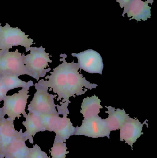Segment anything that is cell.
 Returning <instances> with one entry per match:
<instances>
[{"label":"cell","instance_id":"4","mask_svg":"<svg viewBox=\"0 0 157 158\" xmlns=\"http://www.w3.org/2000/svg\"><path fill=\"white\" fill-rule=\"evenodd\" d=\"M28 37L18 27H12L7 23L2 27L0 24V46L5 52L18 46L25 47L26 52H29L34 40Z\"/></svg>","mask_w":157,"mask_h":158},{"label":"cell","instance_id":"3","mask_svg":"<svg viewBox=\"0 0 157 158\" xmlns=\"http://www.w3.org/2000/svg\"><path fill=\"white\" fill-rule=\"evenodd\" d=\"M34 86L37 91L30 104L28 106V111L38 114L57 113L56 105L54 101L57 95H53L48 93L49 87L47 80L41 79L34 84Z\"/></svg>","mask_w":157,"mask_h":158},{"label":"cell","instance_id":"15","mask_svg":"<svg viewBox=\"0 0 157 158\" xmlns=\"http://www.w3.org/2000/svg\"><path fill=\"white\" fill-rule=\"evenodd\" d=\"M100 103V99L95 95L84 98L80 110L84 118H88L98 115L100 113V109L103 108Z\"/></svg>","mask_w":157,"mask_h":158},{"label":"cell","instance_id":"24","mask_svg":"<svg viewBox=\"0 0 157 158\" xmlns=\"http://www.w3.org/2000/svg\"><path fill=\"white\" fill-rule=\"evenodd\" d=\"M147 3H150L151 4V5H152V4H153V2H154V0H147Z\"/></svg>","mask_w":157,"mask_h":158},{"label":"cell","instance_id":"8","mask_svg":"<svg viewBox=\"0 0 157 158\" xmlns=\"http://www.w3.org/2000/svg\"><path fill=\"white\" fill-rule=\"evenodd\" d=\"M72 56L78 59L79 69L90 74L102 75L103 59L96 51L88 49L79 53H72Z\"/></svg>","mask_w":157,"mask_h":158},{"label":"cell","instance_id":"16","mask_svg":"<svg viewBox=\"0 0 157 158\" xmlns=\"http://www.w3.org/2000/svg\"><path fill=\"white\" fill-rule=\"evenodd\" d=\"M76 128L73 126L70 118L67 116L60 118L59 123L54 132L56 134L55 137L59 138L65 143L66 140L74 135Z\"/></svg>","mask_w":157,"mask_h":158},{"label":"cell","instance_id":"25","mask_svg":"<svg viewBox=\"0 0 157 158\" xmlns=\"http://www.w3.org/2000/svg\"><path fill=\"white\" fill-rule=\"evenodd\" d=\"M4 52L5 51H3L2 50V48H1V46H0V54H1L2 53Z\"/></svg>","mask_w":157,"mask_h":158},{"label":"cell","instance_id":"13","mask_svg":"<svg viewBox=\"0 0 157 158\" xmlns=\"http://www.w3.org/2000/svg\"><path fill=\"white\" fill-rule=\"evenodd\" d=\"M26 121L22 123L26 128V131L24 133L29 143H34L33 137L37 133L44 131V129L41 123V119L39 114L35 112H29L24 116Z\"/></svg>","mask_w":157,"mask_h":158},{"label":"cell","instance_id":"19","mask_svg":"<svg viewBox=\"0 0 157 158\" xmlns=\"http://www.w3.org/2000/svg\"><path fill=\"white\" fill-rule=\"evenodd\" d=\"M67 148L65 143L57 137H55L53 146L51 148L52 158H65L66 155L69 154L67 151Z\"/></svg>","mask_w":157,"mask_h":158},{"label":"cell","instance_id":"12","mask_svg":"<svg viewBox=\"0 0 157 158\" xmlns=\"http://www.w3.org/2000/svg\"><path fill=\"white\" fill-rule=\"evenodd\" d=\"M19 133L6 149L5 158H28L29 148L26 146V137L20 129Z\"/></svg>","mask_w":157,"mask_h":158},{"label":"cell","instance_id":"9","mask_svg":"<svg viewBox=\"0 0 157 158\" xmlns=\"http://www.w3.org/2000/svg\"><path fill=\"white\" fill-rule=\"evenodd\" d=\"M147 120H146L142 123L137 119L129 118L124 124L120 128V139L121 142L124 141L126 143L131 146L133 150V145L137 141V139L143 135V126L146 124Z\"/></svg>","mask_w":157,"mask_h":158},{"label":"cell","instance_id":"23","mask_svg":"<svg viewBox=\"0 0 157 158\" xmlns=\"http://www.w3.org/2000/svg\"><path fill=\"white\" fill-rule=\"evenodd\" d=\"M4 118L2 112V109L0 108V121Z\"/></svg>","mask_w":157,"mask_h":158},{"label":"cell","instance_id":"7","mask_svg":"<svg viewBox=\"0 0 157 158\" xmlns=\"http://www.w3.org/2000/svg\"><path fill=\"white\" fill-rule=\"evenodd\" d=\"M110 133L105 119H102L97 115L84 118L81 126H77L74 135H84L91 138L107 137L110 138Z\"/></svg>","mask_w":157,"mask_h":158},{"label":"cell","instance_id":"22","mask_svg":"<svg viewBox=\"0 0 157 158\" xmlns=\"http://www.w3.org/2000/svg\"><path fill=\"white\" fill-rule=\"evenodd\" d=\"M132 1L133 0H116L120 3V6L121 8L124 7V8H126Z\"/></svg>","mask_w":157,"mask_h":158},{"label":"cell","instance_id":"17","mask_svg":"<svg viewBox=\"0 0 157 158\" xmlns=\"http://www.w3.org/2000/svg\"><path fill=\"white\" fill-rule=\"evenodd\" d=\"M0 77L3 84L8 92L14 88H30V87L34 85V83L32 81H29L26 82L19 79V77L17 75H6Z\"/></svg>","mask_w":157,"mask_h":158},{"label":"cell","instance_id":"2","mask_svg":"<svg viewBox=\"0 0 157 158\" xmlns=\"http://www.w3.org/2000/svg\"><path fill=\"white\" fill-rule=\"evenodd\" d=\"M30 53L25 56L24 64L27 70L28 76L38 81L43 77L48 72L50 71V68H47L49 63H52L49 54L45 52V48L30 47Z\"/></svg>","mask_w":157,"mask_h":158},{"label":"cell","instance_id":"11","mask_svg":"<svg viewBox=\"0 0 157 158\" xmlns=\"http://www.w3.org/2000/svg\"><path fill=\"white\" fill-rule=\"evenodd\" d=\"M151 7L148 6V3L142 0H133L130 4L124 8L122 16L127 14L128 17H131L130 20L135 19L138 21H146L151 16Z\"/></svg>","mask_w":157,"mask_h":158},{"label":"cell","instance_id":"5","mask_svg":"<svg viewBox=\"0 0 157 158\" xmlns=\"http://www.w3.org/2000/svg\"><path fill=\"white\" fill-rule=\"evenodd\" d=\"M29 88H22L17 93L11 96H6L3 99V106L2 109L3 115H7L8 118L14 120L15 118L19 119L20 114L26 116L25 111L27 99L30 96L28 94Z\"/></svg>","mask_w":157,"mask_h":158},{"label":"cell","instance_id":"6","mask_svg":"<svg viewBox=\"0 0 157 158\" xmlns=\"http://www.w3.org/2000/svg\"><path fill=\"white\" fill-rule=\"evenodd\" d=\"M25 56L18 50L14 52L6 51L0 54V77L6 75L28 76L24 64Z\"/></svg>","mask_w":157,"mask_h":158},{"label":"cell","instance_id":"14","mask_svg":"<svg viewBox=\"0 0 157 158\" xmlns=\"http://www.w3.org/2000/svg\"><path fill=\"white\" fill-rule=\"evenodd\" d=\"M106 108L108 109L106 112L108 114V117L105 120L111 131L119 130L130 117L124 109H116L112 106H106Z\"/></svg>","mask_w":157,"mask_h":158},{"label":"cell","instance_id":"18","mask_svg":"<svg viewBox=\"0 0 157 158\" xmlns=\"http://www.w3.org/2000/svg\"><path fill=\"white\" fill-rule=\"evenodd\" d=\"M44 131L54 132L57 128L61 117L58 113L39 114Z\"/></svg>","mask_w":157,"mask_h":158},{"label":"cell","instance_id":"20","mask_svg":"<svg viewBox=\"0 0 157 158\" xmlns=\"http://www.w3.org/2000/svg\"><path fill=\"white\" fill-rule=\"evenodd\" d=\"M28 158H50L47 154L41 150V148L37 144L29 149Z\"/></svg>","mask_w":157,"mask_h":158},{"label":"cell","instance_id":"10","mask_svg":"<svg viewBox=\"0 0 157 158\" xmlns=\"http://www.w3.org/2000/svg\"><path fill=\"white\" fill-rule=\"evenodd\" d=\"M14 120L4 118L0 121V158H4L6 149L19 134L14 127Z\"/></svg>","mask_w":157,"mask_h":158},{"label":"cell","instance_id":"21","mask_svg":"<svg viewBox=\"0 0 157 158\" xmlns=\"http://www.w3.org/2000/svg\"><path fill=\"white\" fill-rule=\"evenodd\" d=\"M7 92L8 91L3 84L1 77H0V103L4 99Z\"/></svg>","mask_w":157,"mask_h":158},{"label":"cell","instance_id":"1","mask_svg":"<svg viewBox=\"0 0 157 158\" xmlns=\"http://www.w3.org/2000/svg\"><path fill=\"white\" fill-rule=\"evenodd\" d=\"M62 58L60 61L62 63L53 69V72H50V76H47L45 79L47 81L49 91L52 90L53 93L57 94L58 98L57 100H62L60 105H56L58 109L57 113L63 116H68L70 114L68 106L71 102L69 98L71 97L81 95L87 92V89L96 88L97 85L91 83L85 78L80 74L77 63L74 61L67 63L65 58L67 55H61Z\"/></svg>","mask_w":157,"mask_h":158}]
</instances>
